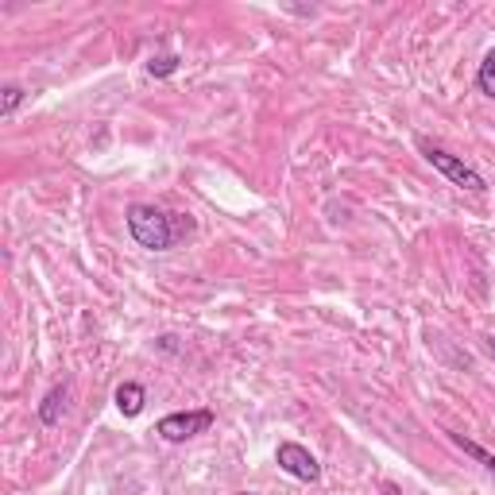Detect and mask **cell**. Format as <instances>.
I'll use <instances>...</instances> for the list:
<instances>
[{"mask_svg": "<svg viewBox=\"0 0 495 495\" xmlns=\"http://www.w3.org/2000/svg\"><path fill=\"white\" fill-rule=\"evenodd\" d=\"M484 348L491 352V360H495V337H484Z\"/></svg>", "mask_w": 495, "mask_h": 495, "instance_id": "cell-11", "label": "cell"}, {"mask_svg": "<svg viewBox=\"0 0 495 495\" xmlns=\"http://www.w3.org/2000/svg\"><path fill=\"white\" fill-rule=\"evenodd\" d=\"M237 495H252V491H237Z\"/></svg>", "mask_w": 495, "mask_h": 495, "instance_id": "cell-12", "label": "cell"}, {"mask_svg": "<svg viewBox=\"0 0 495 495\" xmlns=\"http://www.w3.org/2000/svg\"><path fill=\"white\" fill-rule=\"evenodd\" d=\"M23 101H28V89H23V86H4V97H0V121H12Z\"/></svg>", "mask_w": 495, "mask_h": 495, "instance_id": "cell-9", "label": "cell"}, {"mask_svg": "<svg viewBox=\"0 0 495 495\" xmlns=\"http://www.w3.org/2000/svg\"><path fill=\"white\" fill-rule=\"evenodd\" d=\"M179 63H182L179 55H155V58L147 63V74H151V78H171L174 70H179Z\"/></svg>", "mask_w": 495, "mask_h": 495, "instance_id": "cell-10", "label": "cell"}, {"mask_svg": "<svg viewBox=\"0 0 495 495\" xmlns=\"http://www.w3.org/2000/svg\"><path fill=\"white\" fill-rule=\"evenodd\" d=\"M66 395L70 391H66V383H63V387H55V391L39 403V422H43V426H58V418H63V410H66Z\"/></svg>", "mask_w": 495, "mask_h": 495, "instance_id": "cell-6", "label": "cell"}, {"mask_svg": "<svg viewBox=\"0 0 495 495\" xmlns=\"http://www.w3.org/2000/svg\"><path fill=\"white\" fill-rule=\"evenodd\" d=\"M214 422H217V415L209 407H202V410H174V415H167V418H159V426H155V433L163 441H190V438H197V433H206V430H214Z\"/></svg>", "mask_w": 495, "mask_h": 495, "instance_id": "cell-3", "label": "cell"}, {"mask_svg": "<svg viewBox=\"0 0 495 495\" xmlns=\"http://www.w3.org/2000/svg\"><path fill=\"white\" fill-rule=\"evenodd\" d=\"M418 151L426 155V163L433 171H441L445 179H449L453 186H461V190H468V194H488V182H484V174H480L476 167H468L465 159H457V155H449L445 147H438V144H430V139H418Z\"/></svg>", "mask_w": 495, "mask_h": 495, "instance_id": "cell-2", "label": "cell"}, {"mask_svg": "<svg viewBox=\"0 0 495 495\" xmlns=\"http://www.w3.org/2000/svg\"><path fill=\"white\" fill-rule=\"evenodd\" d=\"M449 438H453V445H457V449H465V453H468V457H473V461L480 465V468H484L488 476H495V453H488L484 445H476V441H468L465 433H449Z\"/></svg>", "mask_w": 495, "mask_h": 495, "instance_id": "cell-7", "label": "cell"}, {"mask_svg": "<svg viewBox=\"0 0 495 495\" xmlns=\"http://www.w3.org/2000/svg\"><path fill=\"white\" fill-rule=\"evenodd\" d=\"M275 461H279L282 473L302 480V484H317V480H322V465H317V457L298 441H279Z\"/></svg>", "mask_w": 495, "mask_h": 495, "instance_id": "cell-4", "label": "cell"}, {"mask_svg": "<svg viewBox=\"0 0 495 495\" xmlns=\"http://www.w3.org/2000/svg\"><path fill=\"white\" fill-rule=\"evenodd\" d=\"M144 407H147V391H144V383H121L116 387V410H121L124 418H136V415H144Z\"/></svg>", "mask_w": 495, "mask_h": 495, "instance_id": "cell-5", "label": "cell"}, {"mask_svg": "<svg viewBox=\"0 0 495 495\" xmlns=\"http://www.w3.org/2000/svg\"><path fill=\"white\" fill-rule=\"evenodd\" d=\"M124 221H128V232H132V240L139 248H147V252H171V248L179 244L182 237H190V232H194V217L167 214V209L147 206V202L128 206Z\"/></svg>", "mask_w": 495, "mask_h": 495, "instance_id": "cell-1", "label": "cell"}, {"mask_svg": "<svg viewBox=\"0 0 495 495\" xmlns=\"http://www.w3.org/2000/svg\"><path fill=\"white\" fill-rule=\"evenodd\" d=\"M476 89L495 101V51H488L484 63H480V70H476Z\"/></svg>", "mask_w": 495, "mask_h": 495, "instance_id": "cell-8", "label": "cell"}]
</instances>
